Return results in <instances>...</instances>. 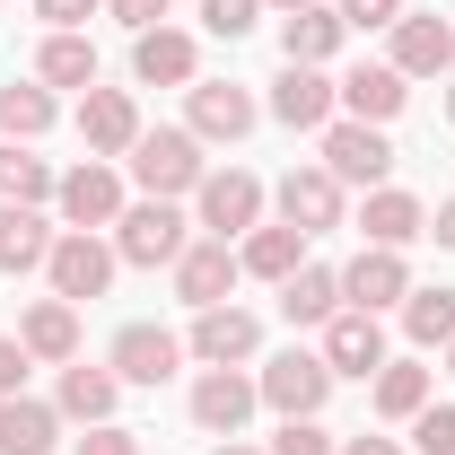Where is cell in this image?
Wrapping results in <instances>:
<instances>
[{
  "instance_id": "obj_1",
  "label": "cell",
  "mask_w": 455,
  "mask_h": 455,
  "mask_svg": "<svg viewBox=\"0 0 455 455\" xmlns=\"http://www.w3.org/2000/svg\"><path fill=\"white\" fill-rule=\"evenodd\" d=\"M123 167H132V184H140L149 202H184V193H202L211 158H202V140H193V132H140Z\"/></svg>"
},
{
  "instance_id": "obj_2",
  "label": "cell",
  "mask_w": 455,
  "mask_h": 455,
  "mask_svg": "<svg viewBox=\"0 0 455 455\" xmlns=\"http://www.w3.org/2000/svg\"><path fill=\"white\" fill-rule=\"evenodd\" d=\"M114 272H123V254H114V236H97V228H61L53 254H44V281H53V298H70V307L106 298Z\"/></svg>"
},
{
  "instance_id": "obj_3",
  "label": "cell",
  "mask_w": 455,
  "mask_h": 455,
  "mask_svg": "<svg viewBox=\"0 0 455 455\" xmlns=\"http://www.w3.org/2000/svg\"><path fill=\"white\" fill-rule=\"evenodd\" d=\"M184 245H193V220H184L175 202H149V193H140V202H123V220H114V254H123V263H140V272H158V263H167V272H175V254H184Z\"/></svg>"
},
{
  "instance_id": "obj_4",
  "label": "cell",
  "mask_w": 455,
  "mask_h": 455,
  "mask_svg": "<svg viewBox=\"0 0 455 455\" xmlns=\"http://www.w3.org/2000/svg\"><path fill=\"white\" fill-rule=\"evenodd\" d=\"M263 202H272V193H263V175L211 167V175H202V193H193V228L236 245V236H254V228H263Z\"/></svg>"
},
{
  "instance_id": "obj_5",
  "label": "cell",
  "mask_w": 455,
  "mask_h": 455,
  "mask_svg": "<svg viewBox=\"0 0 455 455\" xmlns=\"http://www.w3.org/2000/svg\"><path fill=\"white\" fill-rule=\"evenodd\" d=\"M324 175H333L341 193H350V184H359V193H377V184L395 175V140H386L377 123L333 114V123H324Z\"/></svg>"
},
{
  "instance_id": "obj_6",
  "label": "cell",
  "mask_w": 455,
  "mask_h": 455,
  "mask_svg": "<svg viewBox=\"0 0 455 455\" xmlns=\"http://www.w3.org/2000/svg\"><path fill=\"white\" fill-rule=\"evenodd\" d=\"M333 386H341V377L324 368V350H281V359H263V377H254V395L272 403L281 420H315Z\"/></svg>"
},
{
  "instance_id": "obj_7",
  "label": "cell",
  "mask_w": 455,
  "mask_h": 455,
  "mask_svg": "<svg viewBox=\"0 0 455 455\" xmlns=\"http://www.w3.org/2000/svg\"><path fill=\"white\" fill-rule=\"evenodd\" d=\"M53 211H61V228H97V236H106V228L123 220V175H114V158H79V167L53 184Z\"/></svg>"
},
{
  "instance_id": "obj_8",
  "label": "cell",
  "mask_w": 455,
  "mask_h": 455,
  "mask_svg": "<svg viewBox=\"0 0 455 455\" xmlns=\"http://www.w3.org/2000/svg\"><path fill=\"white\" fill-rule=\"evenodd\" d=\"M245 281V263H236V245L228 236H193L184 254H175V298L202 315V307H228V289Z\"/></svg>"
},
{
  "instance_id": "obj_9",
  "label": "cell",
  "mask_w": 455,
  "mask_h": 455,
  "mask_svg": "<svg viewBox=\"0 0 455 455\" xmlns=\"http://www.w3.org/2000/svg\"><path fill=\"white\" fill-rule=\"evenodd\" d=\"M411 298V263H403L395 245H359L350 263H341V307H368V315H386Z\"/></svg>"
},
{
  "instance_id": "obj_10",
  "label": "cell",
  "mask_w": 455,
  "mask_h": 455,
  "mask_svg": "<svg viewBox=\"0 0 455 455\" xmlns=\"http://www.w3.org/2000/svg\"><path fill=\"white\" fill-rule=\"evenodd\" d=\"M263 114H272V123H289V132H324V123L341 114V97H333V79H324V70H307V61H281V79H272Z\"/></svg>"
},
{
  "instance_id": "obj_11",
  "label": "cell",
  "mask_w": 455,
  "mask_h": 455,
  "mask_svg": "<svg viewBox=\"0 0 455 455\" xmlns=\"http://www.w3.org/2000/svg\"><path fill=\"white\" fill-rule=\"evenodd\" d=\"M272 211H281V228H298V236H324V228H341V184L324 167H289L281 184H272Z\"/></svg>"
},
{
  "instance_id": "obj_12",
  "label": "cell",
  "mask_w": 455,
  "mask_h": 455,
  "mask_svg": "<svg viewBox=\"0 0 455 455\" xmlns=\"http://www.w3.org/2000/svg\"><path fill=\"white\" fill-rule=\"evenodd\" d=\"M315 350H324V368H333V377H359V386H368V377L386 368V324H377L368 307H341Z\"/></svg>"
},
{
  "instance_id": "obj_13",
  "label": "cell",
  "mask_w": 455,
  "mask_h": 455,
  "mask_svg": "<svg viewBox=\"0 0 455 455\" xmlns=\"http://www.w3.org/2000/svg\"><path fill=\"white\" fill-rule=\"evenodd\" d=\"M106 368L123 377V386H167L175 368H184V341L167 333V324H123L106 350Z\"/></svg>"
},
{
  "instance_id": "obj_14",
  "label": "cell",
  "mask_w": 455,
  "mask_h": 455,
  "mask_svg": "<svg viewBox=\"0 0 455 455\" xmlns=\"http://www.w3.org/2000/svg\"><path fill=\"white\" fill-rule=\"evenodd\" d=\"M140 132H149V123L132 106V88H88V97H79V140H88V158H132Z\"/></svg>"
},
{
  "instance_id": "obj_15",
  "label": "cell",
  "mask_w": 455,
  "mask_h": 455,
  "mask_svg": "<svg viewBox=\"0 0 455 455\" xmlns=\"http://www.w3.org/2000/svg\"><path fill=\"white\" fill-rule=\"evenodd\" d=\"M254 350H263V324L245 307H202L193 315V341H184V359H202V368H245Z\"/></svg>"
},
{
  "instance_id": "obj_16",
  "label": "cell",
  "mask_w": 455,
  "mask_h": 455,
  "mask_svg": "<svg viewBox=\"0 0 455 455\" xmlns=\"http://www.w3.org/2000/svg\"><path fill=\"white\" fill-rule=\"evenodd\" d=\"M254 123H263V106H254L236 79H193V123H184L193 140H220V149H236Z\"/></svg>"
},
{
  "instance_id": "obj_17",
  "label": "cell",
  "mask_w": 455,
  "mask_h": 455,
  "mask_svg": "<svg viewBox=\"0 0 455 455\" xmlns=\"http://www.w3.org/2000/svg\"><path fill=\"white\" fill-rule=\"evenodd\" d=\"M333 97H341L350 123H377V132H386V123L403 114V97H411V79H403L395 61H359V70H341V79H333Z\"/></svg>"
},
{
  "instance_id": "obj_18",
  "label": "cell",
  "mask_w": 455,
  "mask_h": 455,
  "mask_svg": "<svg viewBox=\"0 0 455 455\" xmlns=\"http://www.w3.org/2000/svg\"><path fill=\"white\" fill-rule=\"evenodd\" d=\"M132 79L140 88H193L202 79V44L184 27H149V36H132Z\"/></svg>"
},
{
  "instance_id": "obj_19",
  "label": "cell",
  "mask_w": 455,
  "mask_h": 455,
  "mask_svg": "<svg viewBox=\"0 0 455 455\" xmlns=\"http://www.w3.org/2000/svg\"><path fill=\"white\" fill-rule=\"evenodd\" d=\"M254 377H245V368H202V377H193V420H202V429H211V438H236V429H245V420H254Z\"/></svg>"
},
{
  "instance_id": "obj_20",
  "label": "cell",
  "mask_w": 455,
  "mask_h": 455,
  "mask_svg": "<svg viewBox=\"0 0 455 455\" xmlns=\"http://www.w3.org/2000/svg\"><path fill=\"white\" fill-rule=\"evenodd\" d=\"M395 70L403 79H447L455 70V27L429 9H403L395 18Z\"/></svg>"
},
{
  "instance_id": "obj_21",
  "label": "cell",
  "mask_w": 455,
  "mask_h": 455,
  "mask_svg": "<svg viewBox=\"0 0 455 455\" xmlns=\"http://www.w3.org/2000/svg\"><path fill=\"white\" fill-rule=\"evenodd\" d=\"M359 236L368 245H411V236H429V211H420V193H403V184H377L368 202H359Z\"/></svg>"
},
{
  "instance_id": "obj_22",
  "label": "cell",
  "mask_w": 455,
  "mask_h": 455,
  "mask_svg": "<svg viewBox=\"0 0 455 455\" xmlns=\"http://www.w3.org/2000/svg\"><path fill=\"white\" fill-rule=\"evenodd\" d=\"M61 228L36 211V202H0V272L18 281V272H44V254H53Z\"/></svg>"
},
{
  "instance_id": "obj_23",
  "label": "cell",
  "mask_w": 455,
  "mask_h": 455,
  "mask_svg": "<svg viewBox=\"0 0 455 455\" xmlns=\"http://www.w3.org/2000/svg\"><path fill=\"white\" fill-rule=\"evenodd\" d=\"M18 341H27V359L70 368V359H79V307H70V298H36L27 324H18Z\"/></svg>"
},
{
  "instance_id": "obj_24",
  "label": "cell",
  "mask_w": 455,
  "mask_h": 455,
  "mask_svg": "<svg viewBox=\"0 0 455 455\" xmlns=\"http://www.w3.org/2000/svg\"><path fill=\"white\" fill-rule=\"evenodd\" d=\"M341 36H350V27H341V9H324V0H307V9L281 18V53L307 61V70H324V61L341 53Z\"/></svg>"
},
{
  "instance_id": "obj_25",
  "label": "cell",
  "mask_w": 455,
  "mask_h": 455,
  "mask_svg": "<svg viewBox=\"0 0 455 455\" xmlns=\"http://www.w3.org/2000/svg\"><path fill=\"white\" fill-rule=\"evenodd\" d=\"M114 403H123V377H114V368H79V359L61 368V386H53L61 420H88V429H97V420H114Z\"/></svg>"
},
{
  "instance_id": "obj_26",
  "label": "cell",
  "mask_w": 455,
  "mask_h": 455,
  "mask_svg": "<svg viewBox=\"0 0 455 455\" xmlns=\"http://www.w3.org/2000/svg\"><path fill=\"white\" fill-rule=\"evenodd\" d=\"M61 447V411L36 395H9L0 403V455H53Z\"/></svg>"
},
{
  "instance_id": "obj_27",
  "label": "cell",
  "mask_w": 455,
  "mask_h": 455,
  "mask_svg": "<svg viewBox=\"0 0 455 455\" xmlns=\"http://www.w3.org/2000/svg\"><path fill=\"white\" fill-rule=\"evenodd\" d=\"M281 315H289V324H315V333H324V324L341 315V272H324V263H298V272L281 281Z\"/></svg>"
},
{
  "instance_id": "obj_28",
  "label": "cell",
  "mask_w": 455,
  "mask_h": 455,
  "mask_svg": "<svg viewBox=\"0 0 455 455\" xmlns=\"http://www.w3.org/2000/svg\"><path fill=\"white\" fill-rule=\"evenodd\" d=\"M236 263H245L254 281H272V289H281L289 272L307 263V236H298V228H281V220H263L254 236H236Z\"/></svg>"
},
{
  "instance_id": "obj_29",
  "label": "cell",
  "mask_w": 455,
  "mask_h": 455,
  "mask_svg": "<svg viewBox=\"0 0 455 455\" xmlns=\"http://www.w3.org/2000/svg\"><path fill=\"white\" fill-rule=\"evenodd\" d=\"M36 79H44V88H79V97H88V88H97V44H88L79 27H70V36H44V44H36Z\"/></svg>"
},
{
  "instance_id": "obj_30",
  "label": "cell",
  "mask_w": 455,
  "mask_h": 455,
  "mask_svg": "<svg viewBox=\"0 0 455 455\" xmlns=\"http://www.w3.org/2000/svg\"><path fill=\"white\" fill-rule=\"evenodd\" d=\"M53 88H44V79H9V88H0V140H44V132H53Z\"/></svg>"
},
{
  "instance_id": "obj_31",
  "label": "cell",
  "mask_w": 455,
  "mask_h": 455,
  "mask_svg": "<svg viewBox=\"0 0 455 455\" xmlns=\"http://www.w3.org/2000/svg\"><path fill=\"white\" fill-rule=\"evenodd\" d=\"M53 184H61V175L36 158V140H0V202H36V211H44Z\"/></svg>"
},
{
  "instance_id": "obj_32",
  "label": "cell",
  "mask_w": 455,
  "mask_h": 455,
  "mask_svg": "<svg viewBox=\"0 0 455 455\" xmlns=\"http://www.w3.org/2000/svg\"><path fill=\"white\" fill-rule=\"evenodd\" d=\"M403 333H411V350H447L455 341V289H411L403 298Z\"/></svg>"
},
{
  "instance_id": "obj_33",
  "label": "cell",
  "mask_w": 455,
  "mask_h": 455,
  "mask_svg": "<svg viewBox=\"0 0 455 455\" xmlns=\"http://www.w3.org/2000/svg\"><path fill=\"white\" fill-rule=\"evenodd\" d=\"M368 395H377L386 420H411V411H429V368H420V359H386V368L368 377Z\"/></svg>"
},
{
  "instance_id": "obj_34",
  "label": "cell",
  "mask_w": 455,
  "mask_h": 455,
  "mask_svg": "<svg viewBox=\"0 0 455 455\" xmlns=\"http://www.w3.org/2000/svg\"><path fill=\"white\" fill-rule=\"evenodd\" d=\"M263 455H341V438L324 429V420H281V438H272Z\"/></svg>"
},
{
  "instance_id": "obj_35",
  "label": "cell",
  "mask_w": 455,
  "mask_h": 455,
  "mask_svg": "<svg viewBox=\"0 0 455 455\" xmlns=\"http://www.w3.org/2000/svg\"><path fill=\"white\" fill-rule=\"evenodd\" d=\"M411 447H420V455H455V403L411 411Z\"/></svg>"
},
{
  "instance_id": "obj_36",
  "label": "cell",
  "mask_w": 455,
  "mask_h": 455,
  "mask_svg": "<svg viewBox=\"0 0 455 455\" xmlns=\"http://www.w3.org/2000/svg\"><path fill=\"white\" fill-rule=\"evenodd\" d=\"M254 18H263V0H202V27H211V36H228V44H236Z\"/></svg>"
},
{
  "instance_id": "obj_37",
  "label": "cell",
  "mask_w": 455,
  "mask_h": 455,
  "mask_svg": "<svg viewBox=\"0 0 455 455\" xmlns=\"http://www.w3.org/2000/svg\"><path fill=\"white\" fill-rule=\"evenodd\" d=\"M333 9H341V27H359V36H377V27L403 18V0H333Z\"/></svg>"
},
{
  "instance_id": "obj_38",
  "label": "cell",
  "mask_w": 455,
  "mask_h": 455,
  "mask_svg": "<svg viewBox=\"0 0 455 455\" xmlns=\"http://www.w3.org/2000/svg\"><path fill=\"white\" fill-rule=\"evenodd\" d=\"M70 455H140V438H132L123 420H97V429H88V438H79Z\"/></svg>"
},
{
  "instance_id": "obj_39",
  "label": "cell",
  "mask_w": 455,
  "mask_h": 455,
  "mask_svg": "<svg viewBox=\"0 0 455 455\" xmlns=\"http://www.w3.org/2000/svg\"><path fill=\"white\" fill-rule=\"evenodd\" d=\"M27 368H36V359H27V341H18V333H0V403H9V395H27Z\"/></svg>"
},
{
  "instance_id": "obj_40",
  "label": "cell",
  "mask_w": 455,
  "mask_h": 455,
  "mask_svg": "<svg viewBox=\"0 0 455 455\" xmlns=\"http://www.w3.org/2000/svg\"><path fill=\"white\" fill-rule=\"evenodd\" d=\"M97 9H106V0H36V18H44L53 36H70V27H88Z\"/></svg>"
},
{
  "instance_id": "obj_41",
  "label": "cell",
  "mask_w": 455,
  "mask_h": 455,
  "mask_svg": "<svg viewBox=\"0 0 455 455\" xmlns=\"http://www.w3.org/2000/svg\"><path fill=\"white\" fill-rule=\"evenodd\" d=\"M114 18H123V27H132V36H149V27H167V9L175 0H106Z\"/></svg>"
},
{
  "instance_id": "obj_42",
  "label": "cell",
  "mask_w": 455,
  "mask_h": 455,
  "mask_svg": "<svg viewBox=\"0 0 455 455\" xmlns=\"http://www.w3.org/2000/svg\"><path fill=\"white\" fill-rule=\"evenodd\" d=\"M429 236H438V245H447V254H455V193H447V202H438V220H429Z\"/></svg>"
},
{
  "instance_id": "obj_43",
  "label": "cell",
  "mask_w": 455,
  "mask_h": 455,
  "mask_svg": "<svg viewBox=\"0 0 455 455\" xmlns=\"http://www.w3.org/2000/svg\"><path fill=\"white\" fill-rule=\"evenodd\" d=\"M341 455H403L395 438H341Z\"/></svg>"
},
{
  "instance_id": "obj_44",
  "label": "cell",
  "mask_w": 455,
  "mask_h": 455,
  "mask_svg": "<svg viewBox=\"0 0 455 455\" xmlns=\"http://www.w3.org/2000/svg\"><path fill=\"white\" fill-rule=\"evenodd\" d=\"M211 455H263V447H245V438H228V447H211Z\"/></svg>"
},
{
  "instance_id": "obj_45",
  "label": "cell",
  "mask_w": 455,
  "mask_h": 455,
  "mask_svg": "<svg viewBox=\"0 0 455 455\" xmlns=\"http://www.w3.org/2000/svg\"><path fill=\"white\" fill-rule=\"evenodd\" d=\"M263 9H281V18H289V9H307V0H263Z\"/></svg>"
},
{
  "instance_id": "obj_46",
  "label": "cell",
  "mask_w": 455,
  "mask_h": 455,
  "mask_svg": "<svg viewBox=\"0 0 455 455\" xmlns=\"http://www.w3.org/2000/svg\"><path fill=\"white\" fill-rule=\"evenodd\" d=\"M447 123H455V70H447Z\"/></svg>"
},
{
  "instance_id": "obj_47",
  "label": "cell",
  "mask_w": 455,
  "mask_h": 455,
  "mask_svg": "<svg viewBox=\"0 0 455 455\" xmlns=\"http://www.w3.org/2000/svg\"><path fill=\"white\" fill-rule=\"evenodd\" d=\"M447 377H455V341H447Z\"/></svg>"
}]
</instances>
